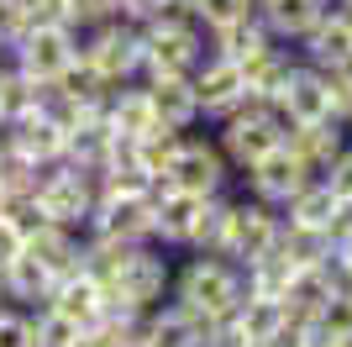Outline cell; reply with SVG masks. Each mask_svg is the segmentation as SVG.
<instances>
[{
    "mask_svg": "<svg viewBox=\"0 0 352 347\" xmlns=\"http://www.w3.org/2000/svg\"><path fill=\"white\" fill-rule=\"evenodd\" d=\"M252 11H258V21L268 27L274 43H289L294 48L326 11H331V0H252Z\"/></svg>",
    "mask_w": 352,
    "mask_h": 347,
    "instance_id": "cell-17",
    "label": "cell"
},
{
    "mask_svg": "<svg viewBox=\"0 0 352 347\" xmlns=\"http://www.w3.org/2000/svg\"><path fill=\"white\" fill-rule=\"evenodd\" d=\"M274 105L284 111V121H321V116H331V74L305 63V58H294V69Z\"/></svg>",
    "mask_w": 352,
    "mask_h": 347,
    "instance_id": "cell-11",
    "label": "cell"
},
{
    "mask_svg": "<svg viewBox=\"0 0 352 347\" xmlns=\"http://www.w3.org/2000/svg\"><path fill=\"white\" fill-rule=\"evenodd\" d=\"M6 53H11V63L27 74V79L53 85V79L69 69V58L79 53V32L74 27H47V21H27V32H21Z\"/></svg>",
    "mask_w": 352,
    "mask_h": 347,
    "instance_id": "cell-5",
    "label": "cell"
},
{
    "mask_svg": "<svg viewBox=\"0 0 352 347\" xmlns=\"http://www.w3.org/2000/svg\"><path fill=\"white\" fill-rule=\"evenodd\" d=\"M116 347H142V337H126V342H116Z\"/></svg>",
    "mask_w": 352,
    "mask_h": 347,
    "instance_id": "cell-43",
    "label": "cell"
},
{
    "mask_svg": "<svg viewBox=\"0 0 352 347\" xmlns=\"http://www.w3.org/2000/svg\"><path fill=\"white\" fill-rule=\"evenodd\" d=\"M316 332H321V337L352 332V300H347V289H342V295H331V300L321 305V316H316Z\"/></svg>",
    "mask_w": 352,
    "mask_h": 347,
    "instance_id": "cell-33",
    "label": "cell"
},
{
    "mask_svg": "<svg viewBox=\"0 0 352 347\" xmlns=\"http://www.w3.org/2000/svg\"><path fill=\"white\" fill-rule=\"evenodd\" d=\"M163 179L174 189H190V195H221V189L236 185V174L226 163V153L216 147V137H200V132L179 137V153H174V163H168Z\"/></svg>",
    "mask_w": 352,
    "mask_h": 347,
    "instance_id": "cell-4",
    "label": "cell"
},
{
    "mask_svg": "<svg viewBox=\"0 0 352 347\" xmlns=\"http://www.w3.org/2000/svg\"><path fill=\"white\" fill-rule=\"evenodd\" d=\"M158 6H163V0H116V16H121V21H137V27H142V21L158 11Z\"/></svg>",
    "mask_w": 352,
    "mask_h": 347,
    "instance_id": "cell-39",
    "label": "cell"
},
{
    "mask_svg": "<svg viewBox=\"0 0 352 347\" xmlns=\"http://www.w3.org/2000/svg\"><path fill=\"white\" fill-rule=\"evenodd\" d=\"M342 289H347V279H342L331 263L294 269V274H289V289H284V316H294V321H316V316H321V305L331 300V295H342Z\"/></svg>",
    "mask_w": 352,
    "mask_h": 347,
    "instance_id": "cell-16",
    "label": "cell"
},
{
    "mask_svg": "<svg viewBox=\"0 0 352 347\" xmlns=\"http://www.w3.org/2000/svg\"><path fill=\"white\" fill-rule=\"evenodd\" d=\"M53 284H58V279L47 274L37 258H27V253H16V258L0 269V289H6V300H11V305H27V311H32V305H47Z\"/></svg>",
    "mask_w": 352,
    "mask_h": 347,
    "instance_id": "cell-23",
    "label": "cell"
},
{
    "mask_svg": "<svg viewBox=\"0 0 352 347\" xmlns=\"http://www.w3.org/2000/svg\"><path fill=\"white\" fill-rule=\"evenodd\" d=\"M27 32V0H0V48H11Z\"/></svg>",
    "mask_w": 352,
    "mask_h": 347,
    "instance_id": "cell-36",
    "label": "cell"
},
{
    "mask_svg": "<svg viewBox=\"0 0 352 347\" xmlns=\"http://www.w3.org/2000/svg\"><path fill=\"white\" fill-rule=\"evenodd\" d=\"M74 16H79V32L95 27V21H111L116 16V0H74Z\"/></svg>",
    "mask_w": 352,
    "mask_h": 347,
    "instance_id": "cell-37",
    "label": "cell"
},
{
    "mask_svg": "<svg viewBox=\"0 0 352 347\" xmlns=\"http://www.w3.org/2000/svg\"><path fill=\"white\" fill-rule=\"evenodd\" d=\"M168 300L200 311L206 321H221L242 305V269L221 253H184V263H174Z\"/></svg>",
    "mask_w": 352,
    "mask_h": 347,
    "instance_id": "cell-1",
    "label": "cell"
},
{
    "mask_svg": "<svg viewBox=\"0 0 352 347\" xmlns=\"http://www.w3.org/2000/svg\"><path fill=\"white\" fill-rule=\"evenodd\" d=\"M190 85H195V101H200V121H210V127H216L221 116H232L236 101L248 95L242 69H236L232 58H221V53H206V58H200V69L190 74Z\"/></svg>",
    "mask_w": 352,
    "mask_h": 347,
    "instance_id": "cell-8",
    "label": "cell"
},
{
    "mask_svg": "<svg viewBox=\"0 0 352 347\" xmlns=\"http://www.w3.org/2000/svg\"><path fill=\"white\" fill-rule=\"evenodd\" d=\"M69 347H116V342H111V337H105L100 326H79V337H74Z\"/></svg>",
    "mask_w": 352,
    "mask_h": 347,
    "instance_id": "cell-41",
    "label": "cell"
},
{
    "mask_svg": "<svg viewBox=\"0 0 352 347\" xmlns=\"http://www.w3.org/2000/svg\"><path fill=\"white\" fill-rule=\"evenodd\" d=\"M242 347H263V342H242Z\"/></svg>",
    "mask_w": 352,
    "mask_h": 347,
    "instance_id": "cell-45",
    "label": "cell"
},
{
    "mask_svg": "<svg viewBox=\"0 0 352 347\" xmlns=\"http://www.w3.org/2000/svg\"><path fill=\"white\" fill-rule=\"evenodd\" d=\"M279 216L294 221V227H331V216H337V195H331V185L326 179H310V185H300L289 195V200L279 205Z\"/></svg>",
    "mask_w": 352,
    "mask_h": 347,
    "instance_id": "cell-25",
    "label": "cell"
},
{
    "mask_svg": "<svg viewBox=\"0 0 352 347\" xmlns=\"http://www.w3.org/2000/svg\"><path fill=\"white\" fill-rule=\"evenodd\" d=\"M352 132L342 127V121H331V116H321V121H289V132H284V147H289L294 158L305 163L316 179L326 174V163L337 158L342 147H347Z\"/></svg>",
    "mask_w": 352,
    "mask_h": 347,
    "instance_id": "cell-14",
    "label": "cell"
},
{
    "mask_svg": "<svg viewBox=\"0 0 352 347\" xmlns=\"http://www.w3.org/2000/svg\"><path fill=\"white\" fill-rule=\"evenodd\" d=\"M21 247H27V231L16 227L11 216H0V269H6V263H11Z\"/></svg>",
    "mask_w": 352,
    "mask_h": 347,
    "instance_id": "cell-38",
    "label": "cell"
},
{
    "mask_svg": "<svg viewBox=\"0 0 352 347\" xmlns=\"http://www.w3.org/2000/svg\"><path fill=\"white\" fill-rule=\"evenodd\" d=\"M0 127H6V121H0Z\"/></svg>",
    "mask_w": 352,
    "mask_h": 347,
    "instance_id": "cell-48",
    "label": "cell"
},
{
    "mask_svg": "<svg viewBox=\"0 0 352 347\" xmlns=\"http://www.w3.org/2000/svg\"><path fill=\"white\" fill-rule=\"evenodd\" d=\"M27 258H37L53 279H69L85 269V231L74 227H58V221H37L27 231V247H21Z\"/></svg>",
    "mask_w": 352,
    "mask_h": 347,
    "instance_id": "cell-12",
    "label": "cell"
},
{
    "mask_svg": "<svg viewBox=\"0 0 352 347\" xmlns=\"http://www.w3.org/2000/svg\"><path fill=\"white\" fill-rule=\"evenodd\" d=\"M279 227H284V216H279V205H268V200H258V195H226V221H221V242H216V253L221 258H232L236 269L248 258H258V253H268V247L279 242Z\"/></svg>",
    "mask_w": 352,
    "mask_h": 347,
    "instance_id": "cell-2",
    "label": "cell"
},
{
    "mask_svg": "<svg viewBox=\"0 0 352 347\" xmlns=\"http://www.w3.org/2000/svg\"><path fill=\"white\" fill-rule=\"evenodd\" d=\"M331 6H342V11H352V0H331Z\"/></svg>",
    "mask_w": 352,
    "mask_h": 347,
    "instance_id": "cell-44",
    "label": "cell"
},
{
    "mask_svg": "<svg viewBox=\"0 0 352 347\" xmlns=\"http://www.w3.org/2000/svg\"><path fill=\"white\" fill-rule=\"evenodd\" d=\"M6 143H11L21 158H32V163H58L69 137H63V127L47 121L43 111H27L21 121H6Z\"/></svg>",
    "mask_w": 352,
    "mask_h": 347,
    "instance_id": "cell-20",
    "label": "cell"
},
{
    "mask_svg": "<svg viewBox=\"0 0 352 347\" xmlns=\"http://www.w3.org/2000/svg\"><path fill=\"white\" fill-rule=\"evenodd\" d=\"M0 347H37V337H32V311H27V305L0 300Z\"/></svg>",
    "mask_w": 352,
    "mask_h": 347,
    "instance_id": "cell-31",
    "label": "cell"
},
{
    "mask_svg": "<svg viewBox=\"0 0 352 347\" xmlns=\"http://www.w3.org/2000/svg\"><path fill=\"white\" fill-rule=\"evenodd\" d=\"M294 53L305 58V63H316V69H342L352 58V11L331 6V11L294 43Z\"/></svg>",
    "mask_w": 352,
    "mask_h": 347,
    "instance_id": "cell-15",
    "label": "cell"
},
{
    "mask_svg": "<svg viewBox=\"0 0 352 347\" xmlns=\"http://www.w3.org/2000/svg\"><path fill=\"white\" fill-rule=\"evenodd\" d=\"M37 95H43V85L27 79V74L6 58V63H0V121H21L27 111H37Z\"/></svg>",
    "mask_w": 352,
    "mask_h": 347,
    "instance_id": "cell-28",
    "label": "cell"
},
{
    "mask_svg": "<svg viewBox=\"0 0 352 347\" xmlns=\"http://www.w3.org/2000/svg\"><path fill=\"white\" fill-rule=\"evenodd\" d=\"M85 231L116 242H153V195H100Z\"/></svg>",
    "mask_w": 352,
    "mask_h": 347,
    "instance_id": "cell-9",
    "label": "cell"
},
{
    "mask_svg": "<svg viewBox=\"0 0 352 347\" xmlns=\"http://www.w3.org/2000/svg\"><path fill=\"white\" fill-rule=\"evenodd\" d=\"M226 195H232V189H221V195H206V200H200V211H195V221H190V237H184V253H216L221 221H226Z\"/></svg>",
    "mask_w": 352,
    "mask_h": 347,
    "instance_id": "cell-29",
    "label": "cell"
},
{
    "mask_svg": "<svg viewBox=\"0 0 352 347\" xmlns=\"http://www.w3.org/2000/svg\"><path fill=\"white\" fill-rule=\"evenodd\" d=\"M236 179H242V189H248V195H258V200H268V205H284L294 195V189L300 185H310V179H316V174L305 169V163L294 158L289 147H274V153H263V158L258 163H248V169L236 174Z\"/></svg>",
    "mask_w": 352,
    "mask_h": 347,
    "instance_id": "cell-10",
    "label": "cell"
},
{
    "mask_svg": "<svg viewBox=\"0 0 352 347\" xmlns=\"http://www.w3.org/2000/svg\"><path fill=\"white\" fill-rule=\"evenodd\" d=\"M279 253L294 269H316V263H331V237H326L321 227H294V221H284L279 227Z\"/></svg>",
    "mask_w": 352,
    "mask_h": 347,
    "instance_id": "cell-26",
    "label": "cell"
},
{
    "mask_svg": "<svg viewBox=\"0 0 352 347\" xmlns=\"http://www.w3.org/2000/svg\"><path fill=\"white\" fill-rule=\"evenodd\" d=\"M331 269H337V274L352 284V237H342V242L331 247Z\"/></svg>",
    "mask_w": 352,
    "mask_h": 347,
    "instance_id": "cell-40",
    "label": "cell"
},
{
    "mask_svg": "<svg viewBox=\"0 0 352 347\" xmlns=\"http://www.w3.org/2000/svg\"><path fill=\"white\" fill-rule=\"evenodd\" d=\"M206 43H210V53H221V58H232V63H242L248 53H258V48L274 43V37H268V27L258 21V11H248V16H236V21H226V27H210V32H206Z\"/></svg>",
    "mask_w": 352,
    "mask_h": 347,
    "instance_id": "cell-24",
    "label": "cell"
},
{
    "mask_svg": "<svg viewBox=\"0 0 352 347\" xmlns=\"http://www.w3.org/2000/svg\"><path fill=\"white\" fill-rule=\"evenodd\" d=\"M53 85H58L63 95H74V101H105V95H111V79H105V74L95 69L85 53H74V58H69V69H63Z\"/></svg>",
    "mask_w": 352,
    "mask_h": 347,
    "instance_id": "cell-30",
    "label": "cell"
},
{
    "mask_svg": "<svg viewBox=\"0 0 352 347\" xmlns=\"http://www.w3.org/2000/svg\"><path fill=\"white\" fill-rule=\"evenodd\" d=\"M100 300H105V289H100V279L95 274H69V279H58L53 284V295H47V305L58 311V316H69V321H79V326H95V316H100Z\"/></svg>",
    "mask_w": 352,
    "mask_h": 347,
    "instance_id": "cell-22",
    "label": "cell"
},
{
    "mask_svg": "<svg viewBox=\"0 0 352 347\" xmlns=\"http://www.w3.org/2000/svg\"><path fill=\"white\" fill-rule=\"evenodd\" d=\"M210 321L179 300H163L142 316V347H206Z\"/></svg>",
    "mask_w": 352,
    "mask_h": 347,
    "instance_id": "cell-13",
    "label": "cell"
},
{
    "mask_svg": "<svg viewBox=\"0 0 352 347\" xmlns=\"http://www.w3.org/2000/svg\"><path fill=\"white\" fill-rule=\"evenodd\" d=\"M347 300H352V284H347Z\"/></svg>",
    "mask_w": 352,
    "mask_h": 347,
    "instance_id": "cell-46",
    "label": "cell"
},
{
    "mask_svg": "<svg viewBox=\"0 0 352 347\" xmlns=\"http://www.w3.org/2000/svg\"><path fill=\"white\" fill-rule=\"evenodd\" d=\"M105 127L121 132V137H147L158 127V111H153V95L147 85H121L105 95Z\"/></svg>",
    "mask_w": 352,
    "mask_h": 347,
    "instance_id": "cell-21",
    "label": "cell"
},
{
    "mask_svg": "<svg viewBox=\"0 0 352 347\" xmlns=\"http://www.w3.org/2000/svg\"><path fill=\"white\" fill-rule=\"evenodd\" d=\"M294 48L289 43H263L258 53H248L236 69H242V85L252 90V95H263L268 105L279 101V90H284V79H289V69H294Z\"/></svg>",
    "mask_w": 352,
    "mask_h": 347,
    "instance_id": "cell-19",
    "label": "cell"
},
{
    "mask_svg": "<svg viewBox=\"0 0 352 347\" xmlns=\"http://www.w3.org/2000/svg\"><path fill=\"white\" fill-rule=\"evenodd\" d=\"M0 300H6V289H0Z\"/></svg>",
    "mask_w": 352,
    "mask_h": 347,
    "instance_id": "cell-47",
    "label": "cell"
},
{
    "mask_svg": "<svg viewBox=\"0 0 352 347\" xmlns=\"http://www.w3.org/2000/svg\"><path fill=\"white\" fill-rule=\"evenodd\" d=\"M27 21H47V27H74L79 32L74 0H27Z\"/></svg>",
    "mask_w": 352,
    "mask_h": 347,
    "instance_id": "cell-34",
    "label": "cell"
},
{
    "mask_svg": "<svg viewBox=\"0 0 352 347\" xmlns=\"http://www.w3.org/2000/svg\"><path fill=\"white\" fill-rule=\"evenodd\" d=\"M79 53L95 63V69L111 79V90L121 85H137V63H142V27L137 21H95V27L79 32Z\"/></svg>",
    "mask_w": 352,
    "mask_h": 347,
    "instance_id": "cell-3",
    "label": "cell"
},
{
    "mask_svg": "<svg viewBox=\"0 0 352 347\" xmlns=\"http://www.w3.org/2000/svg\"><path fill=\"white\" fill-rule=\"evenodd\" d=\"M195 16H200V27H226V21H236V16H248L252 11V0H190Z\"/></svg>",
    "mask_w": 352,
    "mask_h": 347,
    "instance_id": "cell-32",
    "label": "cell"
},
{
    "mask_svg": "<svg viewBox=\"0 0 352 347\" xmlns=\"http://www.w3.org/2000/svg\"><path fill=\"white\" fill-rule=\"evenodd\" d=\"M232 321L242 326L248 342H268V337L284 326V300H268V295H242V305L232 311Z\"/></svg>",
    "mask_w": 352,
    "mask_h": 347,
    "instance_id": "cell-27",
    "label": "cell"
},
{
    "mask_svg": "<svg viewBox=\"0 0 352 347\" xmlns=\"http://www.w3.org/2000/svg\"><path fill=\"white\" fill-rule=\"evenodd\" d=\"M206 53H210L206 27H174V32L142 27V63H137V85L163 79V74H195Z\"/></svg>",
    "mask_w": 352,
    "mask_h": 347,
    "instance_id": "cell-7",
    "label": "cell"
},
{
    "mask_svg": "<svg viewBox=\"0 0 352 347\" xmlns=\"http://www.w3.org/2000/svg\"><path fill=\"white\" fill-rule=\"evenodd\" d=\"M326 347H352V332H337V337H326Z\"/></svg>",
    "mask_w": 352,
    "mask_h": 347,
    "instance_id": "cell-42",
    "label": "cell"
},
{
    "mask_svg": "<svg viewBox=\"0 0 352 347\" xmlns=\"http://www.w3.org/2000/svg\"><path fill=\"white\" fill-rule=\"evenodd\" d=\"M147 95H153L158 127H168V132H195V127H200V101H195L190 74H163V79H147Z\"/></svg>",
    "mask_w": 352,
    "mask_h": 347,
    "instance_id": "cell-18",
    "label": "cell"
},
{
    "mask_svg": "<svg viewBox=\"0 0 352 347\" xmlns=\"http://www.w3.org/2000/svg\"><path fill=\"white\" fill-rule=\"evenodd\" d=\"M168 284H174V258H168V247L137 242L132 258L121 263V274L105 284V295H121V300H132L137 311H153V305L168 300Z\"/></svg>",
    "mask_w": 352,
    "mask_h": 347,
    "instance_id": "cell-6",
    "label": "cell"
},
{
    "mask_svg": "<svg viewBox=\"0 0 352 347\" xmlns=\"http://www.w3.org/2000/svg\"><path fill=\"white\" fill-rule=\"evenodd\" d=\"M321 179L331 185V195H337V200H352V137H347V147H342L337 158L326 163Z\"/></svg>",
    "mask_w": 352,
    "mask_h": 347,
    "instance_id": "cell-35",
    "label": "cell"
}]
</instances>
